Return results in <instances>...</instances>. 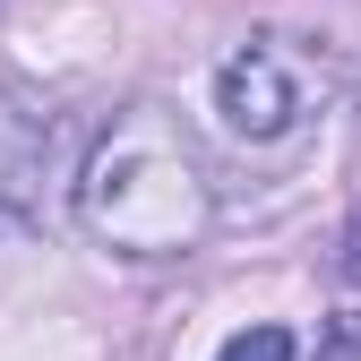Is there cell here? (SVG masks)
Wrapping results in <instances>:
<instances>
[{
    "instance_id": "obj_3",
    "label": "cell",
    "mask_w": 361,
    "mask_h": 361,
    "mask_svg": "<svg viewBox=\"0 0 361 361\" xmlns=\"http://www.w3.org/2000/svg\"><path fill=\"white\" fill-rule=\"evenodd\" d=\"M43 147H52V129L35 121V104L18 95V86H0V215L26 207L35 172H43Z\"/></svg>"
},
{
    "instance_id": "obj_2",
    "label": "cell",
    "mask_w": 361,
    "mask_h": 361,
    "mask_svg": "<svg viewBox=\"0 0 361 361\" xmlns=\"http://www.w3.org/2000/svg\"><path fill=\"white\" fill-rule=\"evenodd\" d=\"M215 112H224L233 138H284L301 121V69L276 43H241V52L215 69Z\"/></svg>"
},
{
    "instance_id": "obj_5",
    "label": "cell",
    "mask_w": 361,
    "mask_h": 361,
    "mask_svg": "<svg viewBox=\"0 0 361 361\" xmlns=\"http://www.w3.org/2000/svg\"><path fill=\"white\" fill-rule=\"evenodd\" d=\"M344 250H353V258H344V267H353V276H361V215H353V241H344Z\"/></svg>"
},
{
    "instance_id": "obj_1",
    "label": "cell",
    "mask_w": 361,
    "mask_h": 361,
    "mask_svg": "<svg viewBox=\"0 0 361 361\" xmlns=\"http://www.w3.org/2000/svg\"><path fill=\"white\" fill-rule=\"evenodd\" d=\"M78 224L121 258H190L215 233V172L164 104H129L78 164Z\"/></svg>"
},
{
    "instance_id": "obj_4",
    "label": "cell",
    "mask_w": 361,
    "mask_h": 361,
    "mask_svg": "<svg viewBox=\"0 0 361 361\" xmlns=\"http://www.w3.org/2000/svg\"><path fill=\"white\" fill-rule=\"evenodd\" d=\"M215 361H293V327H241V336H224Z\"/></svg>"
}]
</instances>
